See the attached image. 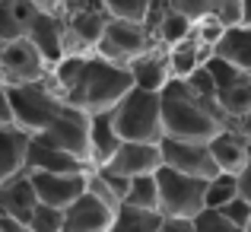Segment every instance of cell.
I'll return each mask as SVG.
<instances>
[{
    "label": "cell",
    "instance_id": "1",
    "mask_svg": "<svg viewBox=\"0 0 251 232\" xmlns=\"http://www.w3.org/2000/svg\"><path fill=\"white\" fill-rule=\"evenodd\" d=\"M159 108H162V134L175 137V140L210 143L229 124L220 105L210 99H197L181 79H172L159 92Z\"/></svg>",
    "mask_w": 251,
    "mask_h": 232
},
{
    "label": "cell",
    "instance_id": "2",
    "mask_svg": "<svg viewBox=\"0 0 251 232\" xmlns=\"http://www.w3.org/2000/svg\"><path fill=\"white\" fill-rule=\"evenodd\" d=\"M130 89H134V83H130L127 67L89 54L80 79H76V86L64 96V102H67L70 108L83 111V115L96 118V115H108Z\"/></svg>",
    "mask_w": 251,
    "mask_h": 232
},
{
    "label": "cell",
    "instance_id": "3",
    "mask_svg": "<svg viewBox=\"0 0 251 232\" xmlns=\"http://www.w3.org/2000/svg\"><path fill=\"white\" fill-rule=\"evenodd\" d=\"M10 96V111H13V128L23 130L25 137H38L57 115L64 111V99L57 89L48 83V77L38 83H23V86H6Z\"/></svg>",
    "mask_w": 251,
    "mask_h": 232
},
{
    "label": "cell",
    "instance_id": "4",
    "mask_svg": "<svg viewBox=\"0 0 251 232\" xmlns=\"http://www.w3.org/2000/svg\"><path fill=\"white\" fill-rule=\"evenodd\" d=\"M111 128L121 143H159L162 137V108L156 92L130 89L111 108Z\"/></svg>",
    "mask_w": 251,
    "mask_h": 232
},
{
    "label": "cell",
    "instance_id": "5",
    "mask_svg": "<svg viewBox=\"0 0 251 232\" xmlns=\"http://www.w3.org/2000/svg\"><path fill=\"white\" fill-rule=\"evenodd\" d=\"M156 184H159V213L162 220H197L203 213V194H207V181L178 175L172 169L156 172Z\"/></svg>",
    "mask_w": 251,
    "mask_h": 232
},
{
    "label": "cell",
    "instance_id": "6",
    "mask_svg": "<svg viewBox=\"0 0 251 232\" xmlns=\"http://www.w3.org/2000/svg\"><path fill=\"white\" fill-rule=\"evenodd\" d=\"M115 207L111 194L92 178L89 172V188L80 201H74L64 210V229L61 232H111V220H115Z\"/></svg>",
    "mask_w": 251,
    "mask_h": 232
},
{
    "label": "cell",
    "instance_id": "7",
    "mask_svg": "<svg viewBox=\"0 0 251 232\" xmlns=\"http://www.w3.org/2000/svg\"><path fill=\"white\" fill-rule=\"evenodd\" d=\"M64 45L67 54H92L102 38L108 16L102 3H64Z\"/></svg>",
    "mask_w": 251,
    "mask_h": 232
},
{
    "label": "cell",
    "instance_id": "8",
    "mask_svg": "<svg viewBox=\"0 0 251 232\" xmlns=\"http://www.w3.org/2000/svg\"><path fill=\"white\" fill-rule=\"evenodd\" d=\"M61 13H64V3H42V0H35V16L25 26V38H29L32 48L45 57L48 67H54V64L67 54Z\"/></svg>",
    "mask_w": 251,
    "mask_h": 232
},
{
    "label": "cell",
    "instance_id": "9",
    "mask_svg": "<svg viewBox=\"0 0 251 232\" xmlns=\"http://www.w3.org/2000/svg\"><path fill=\"white\" fill-rule=\"evenodd\" d=\"M159 156H162V169H172L178 175L197 178V181H213L220 172L213 165L207 143L197 140H175V137H162L159 140Z\"/></svg>",
    "mask_w": 251,
    "mask_h": 232
},
{
    "label": "cell",
    "instance_id": "10",
    "mask_svg": "<svg viewBox=\"0 0 251 232\" xmlns=\"http://www.w3.org/2000/svg\"><path fill=\"white\" fill-rule=\"evenodd\" d=\"M38 140H45L48 147L61 150V153H70L83 165H89V115L64 105V111L38 134Z\"/></svg>",
    "mask_w": 251,
    "mask_h": 232
},
{
    "label": "cell",
    "instance_id": "11",
    "mask_svg": "<svg viewBox=\"0 0 251 232\" xmlns=\"http://www.w3.org/2000/svg\"><path fill=\"white\" fill-rule=\"evenodd\" d=\"M150 48H153V38L147 35L143 26L108 19V26H105V32H102V38H99V45H96L92 54L102 57V61L127 67L137 54H143V51H150Z\"/></svg>",
    "mask_w": 251,
    "mask_h": 232
},
{
    "label": "cell",
    "instance_id": "12",
    "mask_svg": "<svg viewBox=\"0 0 251 232\" xmlns=\"http://www.w3.org/2000/svg\"><path fill=\"white\" fill-rule=\"evenodd\" d=\"M45 57L32 48L29 38H16L10 45H0V83L3 86H23V83H38L48 77Z\"/></svg>",
    "mask_w": 251,
    "mask_h": 232
},
{
    "label": "cell",
    "instance_id": "13",
    "mask_svg": "<svg viewBox=\"0 0 251 232\" xmlns=\"http://www.w3.org/2000/svg\"><path fill=\"white\" fill-rule=\"evenodd\" d=\"M32 181L38 204L54 210H67L74 201H80L89 188V172L86 175H45V172H25Z\"/></svg>",
    "mask_w": 251,
    "mask_h": 232
},
{
    "label": "cell",
    "instance_id": "14",
    "mask_svg": "<svg viewBox=\"0 0 251 232\" xmlns=\"http://www.w3.org/2000/svg\"><path fill=\"white\" fill-rule=\"evenodd\" d=\"M162 169V156H159V143H121L108 165H102V172L130 181L140 175H156Z\"/></svg>",
    "mask_w": 251,
    "mask_h": 232
},
{
    "label": "cell",
    "instance_id": "15",
    "mask_svg": "<svg viewBox=\"0 0 251 232\" xmlns=\"http://www.w3.org/2000/svg\"><path fill=\"white\" fill-rule=\"evenodd\" d=\"M210 156H213V165L220 175H242V172L251 165V147L248 140L235 130V124H226L213 140L207 143Z\"/></svg>",
    "mask_w": 251,
    "mask_h": 232
},
{
    "label": "cell",
    "instance_id": "16",
    "mask_svg": "<svg viewBox=\"0 0 251 232\" xmlns=\"http://www.w3.org/2000/svg\"><path fill=\"white\" fill-rule=\"evenodd\" d=\"M127 74H130V83L134 89H143V92H156L159 96L162 89L172 83V70H169V57H166V48L153 45L150 51L137 54L134 61L127 64Z\"/></svg>",
    "mask_w": 251,
    "mask_h": 232
},
{
    "label": "cell",
    "instance_id": "17",
    "mask_svg": "<svg viewBox=\"0 0 251 232\" xmlns=\"http://www.w3.org/2000/svg\"><path fill=\"white\" fill-rule=\"evenodd\" d=\"M25 172H45V175H86L92 172L89 165H83L80 159H74L70 153L48 147L38 137H29V147H25Z\"/></svg>",
    "mask_w": 251,
    "mask_h": 232
},
{
    "label": "cell",
    "instance_id": "18",
    "mask_svg": "<svg viewBox=\"0 0 251 232\" xmlns=\"http://www.w3.org/2000/svg\"><path fill=\"white\" fill-rule=\"evenodd\" d=\"M35 207H38V197H35V191H32V181H29L25 172H19V175L6 178V181L0 184V216L16 220V223L25 226Z\"/></svg>",
    "mask_w": 251,
    "mask_h": 232
},
{
    "label": "cell",
    "instance_id": "19",
    "mask_svg": "<svg viewBox=\"0 0 251 232\" xmlns=\"http://www.w3.org/2000/svg\"><path fill=\"white\" fill-rule=\"evenodd\" d=\"M118 150H121V137L111 128V111L89 118V169L96 172L102 165H108Z\"/></svg>",
    "mask_w": 251,
    "mask_h": 232
},
{
    "label": "cell",
    "instance_id": "20",
    "mask_svg": "<svg viewBox=\"0 0 251 232\" xmlns=\"http://www.w3.org/2000/svg\"><path fill=\"white\" fill-rule=\"evenodd\" d=\"M25 147L29 137L16 128H0V184L25 172Z\"/></svg>",
    "mask_w": 251,
    "mask_h": 232
},
{
    "label": "cell",
    "instance_id": "21",
    "mask_svg": "<svg viewBox=\"0 0 251 232\" xmlns=\"http://www.w3.org/2000/svg\"><path fill=\"white\" fill-rule=\"evenodd\" d=\"M216 57L229 61L251 79V29H229L216 45Z\"/></svg>",
    "mask_w": 251,
    "mask_h": 232
},
{
    "label": "cell",
    "instance_id": "22",
    "mask_svg": "<svg viewBox=\"0 0 251 232\" xmlns=\"http://www.w3.org/2000/svg\"><path fill=\"white\" fill-rule=\"evenodd\" d=\"M162 229V213L159 210H140L118 204L115 220H111V232H159Z\"/></svg>",
    "mask_w": 251,
    "mask_h": 232
},
{
    "label": "cell",
    "instance_id": "23",
    "mask_svg": "<svg viewBox=\"0 0 251 232\" xmlns=\"http://www.w3.org/2000/svg\"><path fill=\"white\" fill-rule=\"evenodd\" d=\"M191 35H194V26H191L184 16H178V13L169 6V0H166V13H162L159 26H156V35H153V42L159 45V48H175V45L188 42Z\"/></svg>",
    "mask_w": 251,
    "mask_h": 232
},
{
    "label": "cell",
    "instance_id": "24",
    "mask_svg": "<svg viewBox=\"0 0 251 232\" xmlns=\"http://www.w3.org/2000/svg\"><path fill=\"white\" fill-rule=\"evenodd\" d=\"M216 105H220V111L226 115L229 124L242 121L251 111V79L239 83V86H229V89H220L216 92Z\"/></svg>",
    "mask_w": 251,
    "mask_h": 232
},
{
    "label": "cell",
    "instance_id": "25",
    "mask_svg": "<svg viewBox=\"0 0 251 232\" xmlns=\"http://www.w3.org/2000/svg\"><path fill=\"white\" fill-rule=\"evenodd\" d=\"M127 207H140V210H159V184H156V175H140L127 181V194L124 201Z\"/></svg>",
    "mask_w": 251,
    "mask_h": 232
},
{
    "label": "cell",
    "instance_id": "26",
    "mask_svg": "<svg viewBox=\"0 0 251 232\" xmlns=\"http://www.w3.org/2000/svg\"><path fill=\"white\" fill-rule=\"evenodd\" d=\"M197 48L201 45L194 42V35L188 42L175 45V48H166V57H169V70H172V79H188L201 64H197Z\"/></svg>",
    "mask_w": 251,
    "mask_h": 232
},
{
    "label": "cell",
    "instance_id": "27",
    "mask_svg": "<svg viewBox=\"0 0 251 232\" xmlns=\"http://www.w3.org/2000/svg\"><path fill=\"white\" fill-rule=\"evenodd\" d=\"M239 197V181L235 175H216L213 181H207V194H203V207L207 210H220L229 201Z\"/></svg>",
    "mask_w": 251,
    "mask_h": 232
},
{
    "label": "cell",
    "instance_id": "28",
    "mask_svg": "<svg viewBox=\"0 0 251 232\" xmlns=\"http://www.w3.org/2000/svg\"><path fill=\"white\" fill-rule=\"evenodd\" d=\"M102 6H105V16H108V19L143 26L147 10H150V0H105Z\"/></svg>",
    "mask_w": 251,
    "mask_h": 232
},
{
    "label": "cell",
    "instance_id": "29",
    "mask_svg": "<svg viewBox=\"0 0 251 232\" xmlns=\"http://www.w3.org/2000/svg\"><path fill=\"white\" fill-rule=\"evenodd\" d=\"M16 38H25V29L16 13V0H0V45H10Z\"/></svg>",
    "mask_w": 251,
    "mask_h": 232
},
{
    "label": "cell",
    "instance_id": "30",
    "mask_svg": "<svg viewBox=\"0 0 251 232\" xmlns=\"http://www.w3.org/2000/svg\"><path fill=\"white\" fill-rule=\"evenodd\" d=\"M207 70H210V77H213V83H216V92L229 89V86H239V83H248V77L242 74L239 67H232L229 61H223V57H216V54H213V61L207 64Z\"/></svg>",
    "mask_w": 251,
    "mask_h": 232
},
{
    "label": "cell",
    "instance_id": "31",
    "mask_svg": "<svg viewBox=\"0 0 251 232\" xmlns=\"http://www.w3.org/2000/svg\"><path fill=\"white\" fill-rule=\"evenodd\" d=\"M25 229H29V232H61L64 229V210L42 207V204H38V207L32 210Z\"/></svg>",
    "mask_w": 251,
    "mask_h": 232
},
{
    "label": "cell",
    "instance_id": "32",
    "mask_svg": "<svg viewBox=\"0 0 251 232\" xmlns=\"http://www.w3.org/2000/svg\"><path fill=\"white\" fill-rule=\"evenodd\" d=\"M213 19L223 29H242V0H213Z\"/></svg>",
    "mask_w": 251,
    "mask_h": 232
},
{
    "label": "cell",
    "instance_id": "33",
    "mask_svg": "<svg viewBox=\"0 0 251 232\" xmlns=\"http://www.w3.org/2000/svg\"><path fill=\"white\" fill-rule=\"evenodd\" d=\"M169 6L178 13V16H184L191 26L201 23V19H207L210 13H213V0H169Z\"/></svg>",
    "mask_w": 251,
    "mask_h": 232
},
{
    "label": "cell",
    "instance_id": "34",
    "mask_svg": "<svg viewBox=\"0 0 251 232\" xmlns=\"http://www.w3.org/2000/svg\"><path fill=\"white\" fill-rule=\"evenodd\" d=\"M223 35H226V29L213 19V13H210L207 19H201V23H194V42L203 45V48H213L216 51V45L223 42Z\"/></svg>",
    "mask_w": 251,
    "mask_h": 232
},
{
    "label": "cell",
    "instance_id": "35",
    "mask_svg": "<svg viewBox=\"0 0 251 232\" xmlns=\"http://www.w3.org/2000/svg\"><path fill=\"white\" fill-rule=\"evenodd\" d=\"M181 83L188 86L197 99H210V102H216V83H213V77H210L207 67H197L194 74H191L188 79H181Z\"/></svg>",
    "mask_w": 251,
    "mask_h": 232
},
{
    "label": "cell",
    "instance_id": "36",
    "mask_svg": "<svg viewBox=\"0 0 251 232\" xmlns=\"http://www.w3.org/2000/svg\"><path fill=\"white\" fill-rule=\"evenodd\" d=\"M216 213H220V216H223L226 223H232L235 229H242V232H245L248 220H251V207H248V201H242V197H235V201H229L226 207H220Z\"/></svg>",
    "mask_w": 251,
    "mask_h": 232
},
{
    "label": "cell",
    "instance_id": "37",
    "mask_svg": "<svg viewBox=\"0 0 251 232\" xmlns=\"http://www.w3.org/2000/svg\"><path fill=\"white\" fill-rule=\"evenodd\" d=\"M194 232H242V229H235L232 223H226L216 210H203L194 220Z\"/></svg>",
    "mask_w": 251,
    "mask_h": 232
},
{
    "label": "cell",
    "instance_id": "38",
    "mask_svg": "<svg viewBox=\"0 0 251 232\" xmlns=\"http://www.w3.org/2000/svg\"><path fill=\"white\" fill-rule=\"evenodd\" d=\"M0 128H13V111H10V96L6 86L0 83Z\"/></svg>",
    "mask_w": 251,
    "mask_h": 232
},
{
    "label": "cell",
    "instance_id": "39",
    "mask_svg": "<svg viewBox=\"0 0 251 232\" xmlns=\"http://www.w3.org/2000/svg\"><path fill=\"white\" fill-rule=\"evenodd\" d=\"M235 181H239V197L248 201V207H251V165L242 172V175H235Z\"/></svg>",
    "mask_w": 251,
    "mask_h": 232
},
{
    "label": "cell",
    "instance_id": "40",
    "mask_svg": "<svg viewBox=\"0 0 251 232\" xmlns=\"http://www.w3.org/2000/svg\"><path fill=\"white\" fill-rule=\"evenodd\" d=\"M159 232H194V220H162Z\"/></svg>",
    "mask_w": 251,
    "mask_h": 232
},
{
    "label": "cell",
    "instance_id": "41",
    "mask_svg": "<svg viewBox=\"0 0 251 232\" xmlns=\"http://www.w3.org/2000/svg\"><path fill=\"white\" fill-rule=\"evenodd\" d=\"M235 130H239V134L245 137V140H248V147H251V111H248L245 118H242V121H235Z\"/></svg>",
    "mask_w": 251,
    "mask_h": 232
},
{
    "label": "cell",
    "instance_id": "42",
    "mask_svg": "<svg viewBox=\"0 0 251 232\" xmlns=\"http://www.w3.org/2000/svg\"><path fill=\"white\" fill-rule=\"evenodd\" d=\"M0 232H29L23 226V223H16V220H6V216H0Z\"/></svg>",
    "mask_w": 251,
    "mask_h": 232
},
{
    "label": "cell",
    "instance_id": "43",
    "mask_svg": "<svg viewBox=\"0 0 251 232\" xmlns=\"http://www.w3.org/2000/svg\"><path fill=\"white\" fill-rule=\"evenodd\" d=\"M242 29H251V0H242Z\"/></svg>",
    "mask_w": 251,
    "mask_h": 232
},
{
    "label": "cell",
    "instance_id": "44",
    "mask_svg": "<svg viewBox=\"0 0 251 232\" xmlns=\"http://www.w3.org/2000/svg\"><path fill=\"white\" fill-rule=\"evenodd\" d=\"M245 232H251V220H248V226H245Z\"/></svg>",
    "mask_w": 251,
    "mask_h": 232
}]
</instances>
